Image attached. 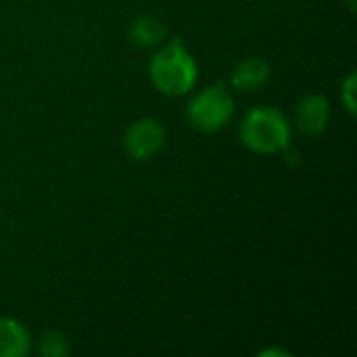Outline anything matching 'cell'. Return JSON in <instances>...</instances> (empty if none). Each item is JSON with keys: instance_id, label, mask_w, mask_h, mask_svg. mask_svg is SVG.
I'll return each mask as SVG.
<instances>
[{"instance_id": "obj_6", "label": "cell", "mask_w": 357, "mask_h": 357, "mask_svg": "<svg viewBox=\"0 0 357 357\" xmlns=\"http://www.w3.org/2000/svg\"><path fill=\"white\" fill-rule=\"evenodd\" d=\"M268 79H270V65L259 56H249L241 61L230 73L232 86L241 92H253L266 86Z\"/></svg>"}, {"instance_id": "obj_8", "label": "cell", "mask_w": 357, "mask_h": 357, "mask_svg": "<svg viewBox=\"0 0 357 357\" xmlns=\"http://www.w3.org/2000/svg\"><path fill=\"white\" fill-rule=\"evenodd\" d=\"M165 25L155 19V17H149V15H142V17H136L132 23H130V29H128V38L134 46H140V48H151V46H157L165 40Z\"/></svg>"}, {"instance_id": "obj_2", "label": "cell", "mask_w": 357, "mask_h": 357, "mask_svg": "<svg viewBox=\"0 0 357 357\" xmlns=\"http://www.w3.org/2000/svg\"><path fill=\"white\" fill-rule=\"evenodd\" d=\"M243 144L259 155L280 153L289 146L291 128L287 117L274 107H255L245 113L241 121Z\"/></svg>"}, {"instance_id": "obj_10", "label": "cell", "mask_w": 357, "mask_h": 357, "mask_svg": "<svg viewBox=\"0 0 357 357\" xmlns=\"http://www.w3.org/2000/svg\"><path fill=\"white\" fill-rule=\"evenodd\" d=\"M343 102L347 111L354 115L356 113V73H349V77L343 82Z\"/></svg>"}, {"instance_id": "obj_1", "label": "cell", "mask_w": 357, "mask_h": 357, "mask_svg": "<svg viewBox=\"0 0 357 357\" xmlns=\"http://www.w3.org/2000/svg\"><path fill=\"white\" fill-rule=\"evenodd\" d=\"M149 75L159 92L167 96H180L195 86L197 63L182 40H174L157 50V54L151 59Z\"/></svg>"}, {"instance_id": "obj_4", "label": "cell", "mask_w": 357, "mask_h": 357, "mask_svg": "<svg viewBox=\"0 0 357 357\" xmlns=\"http://www.w3.org/2000/svg\"><path fill=\"white\" fill-rule=\"evenodd\" d=\"M163 144H165V128L153 117L138 119L130 123L128 130L123 132V149L136 161L151 159L155 153L161 151Z\"/></svg>"}, {"instance_id": "obj_5", "label": "cell", "mask_w": 357, "mask_h": 357, "mask_svg": "<svg viewBox=\"0 0 357 357\" xmlns=\"http://www.w3.org/2000/svg\"><path fill=\"white\" fill-rule=\"evenodd\" d=\"M328 117H331V107H328V100L322 94H305L297 102L295 123L307 136L320 134L326 128Z\"/></svg>"}, {"instance_id": "obj_9", "label": "cell", "mask_w": 357, "mask_h": 357, "mask_svg": "<svg viewBox=\"0 0 357 357\" xmlns=\"http://www.w3.org/2000/svg\"><path fill=\"white\" fill-rule=\"evenodd\" d=\"M40 354L44 357H65L69 354L67 339L56 331L44 333V337L40 341Z\"/></svg>"}, {"instance_id": "obj_3", "label": "cell", "mask_w": 357, "mask_h": 357, "mask_svg": "<svg viewBox=\"0 0 357 357\" xmlns=\"http://www.w3.org/2000/svg\"><path fill=\"white\" fill-rule=\"evenodd\" d=\"M234 115V100L230 92L215 84L205 90H201L186 109V117L192 128L201 132H218L226 123H230Z\"/></svg>"}, {"instance_id": "obj_7", "label": "cell", "mask_w": 357, "mask_h": 357, "mask_svg": "<svg viewBox=\"0 0 357 357\" xmlns=\"http://www.w3.org/2000/svg\"><path fill=\"white\" fill-rule=\"evenodd\" d=\"M29 351V333L15 318H0V357H23Z\"/></svg>"}]
</instances>
